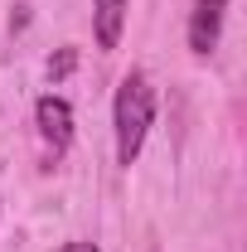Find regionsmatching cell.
I'll return each mask as SVG.
<instances>
[{"instance_id":"1","label":"cell","mask_w":247,"mask_h":252,"mask_svg":"<svg viewBox=\"0 0 247 252\" xmlns=\"http://www.w3.org/2000/svg\"><path fill=\"white\" fill-rule=\"evenodd\" d=\"M117 160L131 165L146 146V131H151V117H155V88L146 73H126L122 88H117Z\"/></svg>"},{"instance_id":"2","label":"cell","mask_w":247,"mask_h":252,"mask_svg":"<svg viewBox=\"0 0 247 252\" xmlns=\"http://www.w3.org/2000/svg\"><path fill=\"white\" fill-rule=\"evenodd\" d=\"M34 122H39V136H44L54 151H63V146L73 141V107H68L63 97H39Z\"/></svg>"},{"instance_id":"3","label":"cell","mask_w":247,"mask_h":252,"mask_svg":"<svg viewBox=\"0 0 247 252\" xmlns=\"http://www.w3.org/2000/svg\"><path fill=\"white\" fill-rule=\"evenodd\" d=\"M223 10H228V0H194V20H189V44H194V54H209L218 44Z\"/></svg>"},{"instance_id":"4","label":"cell","mask_w":247,"mask_h":252,"mask_svg":"<svg viewBox=\"0 0 247 252\" xmlns=\"http://www.w3.org/2000/svg\"><path fill=\"white\" fill-rule=\"evenodd\" d=\"M93 15H97V44L117 49L122 44V25H126V0H93Z\"/></svg>"},{"instance_id":"5","label":"cell","mask_w":247,"mask_h":252,"mask_svg":"<svg viewBox=\"0 0 247 252\" xmlns=\"http://www.w3.org/2000/svg\"><path fill=\"white\" fill-rule=\"evenodd\" d=\"M63 252H97V248H93V243H68Z\"/></svg>"}]
</instances>
